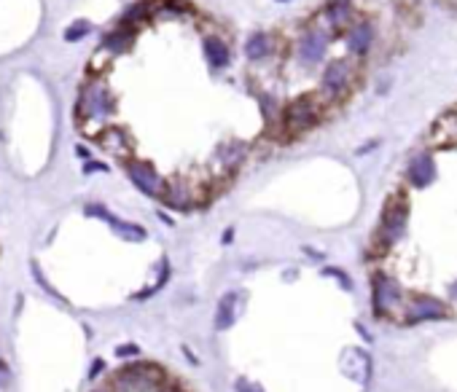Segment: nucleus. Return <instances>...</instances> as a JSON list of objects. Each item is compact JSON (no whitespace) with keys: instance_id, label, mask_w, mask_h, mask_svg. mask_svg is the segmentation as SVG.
Instances as JSON below:
<instances>
[{"instance_id":"1","label":"nucleus","mask_w":457,"mask_h":392,"mask_svg":"<svg viewBox=\"0 0 457 392\" xmlns=\"http://www.w3.org/2000/svg\"><path fill=\"white\" fill-rule=\"evenodd\" d=\"M167 387V374L159 363H124L110 374V392H159Z\"/></svg>"},{"instance_id":"2","label":"nucleus","mask_w":457,"mask_h":392,"mask_svg":"<svg viewBox=\"0 0 457 392\" xmlns=\"http://www.w3.org/2000/svg\"><path fill=\"white\" fill-rule=\"evenodd\" d=\"M113 94L100 78H92L81 86L78 105H75V116L81 121H108L113 116Z\"/></svg>"},{"instance_id":"3","label":"nucleus","mask_w":457,"mask_h":392,"mask_svg":"<svg viewBox=\"0 0 457 392\" xmlns=\"http://www.w3.org/2000/svg\"><path fill=\"white\" fill-rule=\"evenodd\" d=\"M320 119V105L312 94H301L296 97L293 103L285 108V113H282V121H285V129L291 132V135H299V132H307V129H312Z\"/></svg>"},{"instance_id":"4","label":"nucleus","mask_w":457,"mask_h":392,"mask_svg":"<svg viewBox=\"0 0 457 392\" xmlns=\"http://www.w3.org/2000/svg\"><path fill=\"white\" fill-rule=\"evenodd\" d=\"M124 170H126V175H129V180H132L135 186L140 188L145 196L161 199V194H164V186H167V180L159 175L154 164H148V161H140V159H126V161H124Z\"/></svg>"},{"instance_id":"5","label":"nucleus","mask_w":457,"mask_h":392,"mask_svg":"<svg viewBox=\"0 0 457 392\" xmlns=\"http://www.w3.org/2000/svg\"><path fill=\"white\" fill-rule=\"evenodd\" d=\"M84 212L92 215V218L106 221L108 226L116 231V237L126 239V242H143V239L148 237L143 226H138V223H126V221H122V218H116V215H113V212H108L103 205H87V207H84Z\"/></svg>"},{"instance_id":"6","label":"nucleus","mask_w":457,"mask_h":392,"mask_svg":"<svg viewBox=\"0 0 457 392\" xmlns=\"http://www.w3.org/2000/svg\"><path fill=\"white\" fill-rule=\"evenodd\" d=\"M406 215H409V207H406L404 196H396V199L387 202L385 215H382V228H379V234H382V239H385L387 245L396 242V239L404 234Z\"/></svg>"},{"instance_id":"7","label":"nucleus","mask_w":457,"mask_h":392,"mask_svg":"<svg viewBox=\"0 0 457 392\" xmlns=\"http://www.w3.org/2000/svg\"><path fill=\"white\" fill-rule=\"evenodd\" d=\"M401 296H404V290L396 280H390L385 274L374 277V312L377 314H390L401 304Z\"/></svg>"},{"instance_id":"8","label":"nucleus","mask_w":457,"mask_h":392,"mask_svg":"<svg viewBox=\"0 0 457 392\" xmlns=\"http://www.w3.org/2000/svg\"><path fill=\"white\" fill-rule=\"evenodd\" d=\"M441 317H447L444 304L436 301V298H428V296L409 301V307H406V323L409 325L428 323V320H441Z\"/></svg>"},{"instance_id":"9","label":"nucleus","mask_w":457,"mask_h":392,"mask_svg":"<svg viewBox=\"0 0 457 392\" xmlns=\"http://www.w3.org/2000/svg\"><path fill=\"white\" fill-rule=\"evenodd\" d=\"M97 143L106 148L108 154L119 156L122 161H126V159H132V140H129V135L124 132V129H119V126H106L100 135H97Z\"/></svg>"},{"instance_id":"10","label":"nucleus","mask_w":457,"mask_h":392,"mask_svg":"<svg viewBox=\"0 0 457 392\" xmlns=\"http://www.w3.org/2000/svg\"><path fill=\"white\" fill-rule=\"evenodd\" d=\"M161 202H164L167 207H173V210L186 212V210H191V207L196 205V196H194V191L189 183H183V180H173V183L164 186Z\"/></svg>"},{"instance_id":"11","label":"nucleus","mask_w":457,"mask_h":392,"mask_svg":"<svg viewBox=\"0 0 457 392\" xmlns=\"http://www.w3.org/2000/svg\"><path fill=\"white\" fill-rule=\"evenodd\" d=\"M326 46H328L326 33H323V30H310V33L299 41V59L304 65H315V62L323 59Z\"/></svg>"},{"instance_id":"12","label":"nucleus","mask_w":457,"mask_h":392,"mask_svg":"<svg viewBox=\"0 0 457 392\" xmlns=\"http://www.w3.org/2000/svg\"><path fill=\"white\" fill-rule=\"evenodd\" d=\"M347 81H350V65L344 59H334L323 73V92L336 97L347 89Z\"/></svg>"},{"instance_id":"13","label":"nucleus","mask_w":457,"mask_h":392,"mask_svg":"<svg viewBox=\"0 0 457 392\" xmlns=\"http://www.w3.org/2000/svg\"><path fill=\"white\" fill-rule=\"evenodd\" d=\"M409 180L417 188L430 186V183L436 180V161H433V156L430 154L414 156L412 164H409Z\"/></svg>"},{"instance_id":"14","label":"nucleus","mask_w":457,"mask_h":392,"mask_svg":"<svg viewBox=\"0 0 457 392\" xmlns=\"http://www.w3.org/2000/svg\"><path fill=\"white\" fill-rule=\"evenodd\" d=\"M430 140H433V145H439V148L455 145L457 143V113H444V116L433 124Z\"/></svg>"},{"instance_id":"15","label":"nucleus","mask_w":457,"mask_h":392,"mask_svg":"<svg viewBox=\"0 0 457 392\" xmlns=\"http://www.w3.org/2000/svg\"><path fill=\"white\" fill-rule=\"evenodd\" d=\"M237 301L240 296L234 290L224 293L218 298V307H215V331H228L231 325L237 323Z\"/></svg>"},{"instance_id":"16","label":"nucleus","mask_w":457,"mask_h":392,"mask_svg":"<svg viewBox=\"0 0 457 392\" xmlns=\"http://www.w3.org/2000/svg\"><path fill=\"white\" fill-rule=\"evenodd\" d=\"M247 154V145L245 143H240V140H231V143H224L221 148H218V164L224 167L226 172H234L240 164H242V159Z\"/></svg>"},{"instance_id":"17","label":"nucleus","mask_w":457,"mask_h":392,"mask_svg":"<svg viewBox=\"0 0 457 392\" xmlns=\"http://www.w3.org/2000/svg\"><path fill=\"white\" fill-rule=\"evenodd\" d=\"M202 49H205V57H208L210 68L224 70L228 65V49H226V43H224L218 35H208V38H205V43H202Z\"/></svg>"},{"instance_id":"18","label":"nucleus","mask_w":457,"mask_h":392,"mask_svg":"<svg viewBox=\"0 0 457 392\" xmlns=\"http://www.w3.org/2000/svg\"><path fill=\"white\" fill-rule=\"evenodd\" d=\"M132 41H135V27H119V30H113L110 35H106V41H103V52L108 54H124L129 46H132Z\"/></svg>"},{"instance_id":"19","label":"nucleus","mask_w":457,"mask_h":392,"mask_svg":"<svg viewBox=\"0 0 457 392\" xmlns=\"http://www.w3.org/2000/svg\"><path fill=\"white\" fill-rule=\"evenodd\" d=\"M371 41H374V30H371V24L366 22H361V24H355L347 35V49L352 54H366L371 46Z\"/></svg>"},{"instance_id":"20","label":"nucleus","mask_w":457,"mask_h":392,"mask_svg":"<svg viewBox=\"0 0 457 392\" xmlns=\"http://www.w3.org/2000/svg\"><path fill=\"white\" fill-rule=\"evenodd\" d=\"M272 52V41H269V35L266 33H253L250 38H247L245 43V57L247 59H264L266 54Z\"/></svg>"},{"instance_id":"21","label":"nucleus","mask_w":457,"mask_h":392,"mask_svg":"<svg viewBox=\"0 0 457 392\" xmlns=\"http://www.w3.org/2000/svg\"><path fill=\"white\" fill-rule=\"evenodd\" d=\"M326 14H328V22L334 24V27H342L347 19H350L352 8H350V0H331L328 3V8H326Z\"/></svg>"},{"instance_id":"22","label":"nucleus","mask_w":457,"mask_h":392,"mask_svg":"<svg viewBox=\"0 0 457 392\" xmlns=\"http://www.w3.org/2000/svg\"><path fill=\"white\" fill-rule=\"evenodd\" d=\"M154 8H157V6H154L151 0H140V3H132V6H126V11L122 14V22H124V24H129V22L135 24V22H140V19L148 17V14L154 11Z\"/></svg>"},{"instance_id":"23","label":"nucleus","mask_w":457,"mask_h":392,"mask_svg":"<svg viewBox=\"0 0 457 392\" xmlns=\"http://www.w3.org/2000/svg\"><path fill=\"white\" fill-rule=\"evenodd\" d=\"M167 280H170V261H167V258H161V261H159V280H157V285H151V288L140 290V293L135 296V301H145V298H151L154 293H159V290L167 285Z\"/></svg>"},{"instance_id":"24","label":"nucleus","mask_w":457,"mask_h":392,"mask_svg":"<svg viewBox=\"0 0 457 392\" xmlns=\"http://www.w3.org/2000/svg\"><path fill=\"white\" fill-rule=\"evenodd\" d=\"M89 30H92V24H89L87 19H78V22H73L71 27L65 30V41H68V43H78L81 38H87Z\"/></svg>"},{"instance_id":"25","label":"nucleus","mask_w":457,"mask_h":392,"mask_svg":"<svg viewBox=\"0 0 457 392\" xmlns=\"http://www.w3.org/2000/svg\"><path fill=\"white\" fill-rule=\"evenodd\" d=\"M159 8H164L167 14H189L194 6L189 0H161Z\"/></svg>"},{"instance_id":"26","label":"nucleus","mask_w":457,"mask_h":392,"mask_svg":"<svg viewBox=\"0 0 457 392\" xmlns=\"http://www.w3.org/2000/svg\"><path fill=\"white\" fill-rule=\"evenodd\" d=\"M234 390H237V392H266L261 384L250 382V379H245V376H240V379L234 382Z\"/></svg>"},{"instance_id":"27","label":"nucleus","mask_w":457,"mask_h":392,"mask_svg":"<svg viewBox=\"0 0 457 392\" xmlns=\"http://www.w3.org/2000/svg\"><path fill=\"white\" fill-rule=\"evenodd\" d=\"M140 349L138 344H124V347H116V358H138Z\"/></svg>"},{"instance_id":"28","label":"nucleus","mask_w":457,"mask_h":392,"mask_svg":"<svg viewBox=\"0 0 457 392\" xmlns=\"http://www.w3.org/2000/svg\"><path fill=\"white\" fill-rule=\"evenodd\" d=\"M326 274H331V277H336V280L342 282V288H347V290L352 288L350 277H347V274H344V272H339V269H326Z\"/></svg>"},{"instance_id":"29","label":"nucleus","mask_w":457,"mask_h":392,"mask_svg":"<svg viewBox=\"0 0 457 392\" xmlns=\"http://www.w3.org/2000/svg\"><path fill=\"white\" fill-rule=\"evenodd\" d=\"M103 371H106V363H103V360L97 358V360H94V363H92V368H89V379H94V376H97V374H103Z\"/></svg>"},{"instance_id":"30","label":"nucleus","mask_w":457,"mask_h":392,"mask_svg":"<svg viewBox=\"0 0 457 392\" xmlns=\"http://www.w3.org/2000/svg\"><path fill=\"white\" fill-rule=\"evenodd\" d=\"M8 382H11V374H8V365H6L3 360H0V390H3V387H6Z\"/></svg>"},{"instance_id":"31","label":"nucleus","mask_w":457,"mask_h":392,"mask_svg":"<svg viewBox=\"0 0 457 392\" xmlns=\"http://www.w3.org/2000/svg\"><path fill=\"white\" fill-rule=\"evenodd\" d=\"M84 172H108V167L106 164H100V161H87V164H84Z\"/></svg>"},{"instance_id":"32","label":"nucleus","mask_w":457,"mask_h":392,"mask_svg":"<svg viewBox=\"0 0 457 392\" xmlns=\"http://www.w3.org/2000/svg\"><path fill=\"white\" fill-rule=\"evenodd\" d=\"M75 151H78V156H81V159H87V161H92V154H89V151H87V148H84V145H78Z\"/></svg>"},{"instance_id":"33","label":"nucleus","mask_w":457,"mask_h":392,"mask_svg":"<svg viewBox=\"0 0 457 392\" xmlns=\"http://www.w3.org/2000/svg\"><path fill=\"white\" fill-rule=\"evenodd\" d=\"M231 239H234V228H226V231H224V245H228Z\"/></svg>"},{"instance_id":"34","label":"nucleus","mask_w":457,"mask_h":392,"mask_svg":"<svg viewBox=\"0 0 457 392\" xmlns=\"http://www.w3.org/2000/svg\"><path fill=\"white\" fill-rule=\"evenodd\" d=\"M159 392H183V390H180V387H161Z\"/></svg>"},{"instance_id":"35","label":"nucleus","mask_w":457,"mask_h":392,"mask_svg":"<svg viewBox=\"0 0 457 392\" xmlns=\"http://www.w3.org/2000/svg\"><path fill=\"white\" fill-rule=\"evenodd\" d=\"M452 296H455V301H457V285H455V288H452Z\"/></svg>"},{"instance_id":"36","label":"nucleus","mask_w":457,"mask_h":392,"mask_svg":"<svg viewBox=\"0 0 457 392\" xmlns=\"http://www.w3.org/2000/svg\"><path fill=\"white\" fill-rule=\"evenodd\" d=\"M277 3H288V0H277Z\"/></svg>"},{"instance_id":"37","label":"nucleus","mask_w":457,"mask_h":392,"mask_svg":"<svg viewBox=\"0 0 457 392\" xmlns=\"http://www.w3.org/2000/svg\"><path fill=\"white\" fill-rule=\"evenodd\" d=\"M92 392H103V390H92Z\"/></svg>"}]
</instances>
